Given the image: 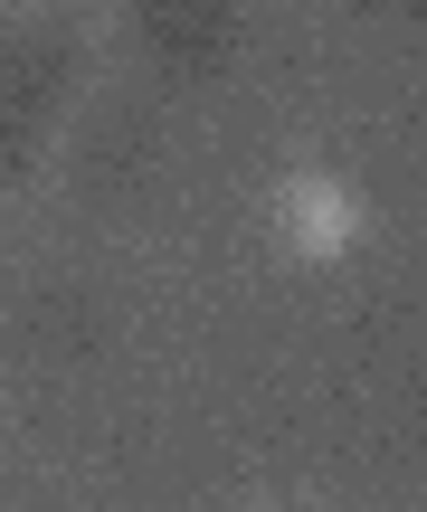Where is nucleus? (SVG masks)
Masks as SVG:
<instances>
[{
    "label": "nucleus",
    "mask_w": 427,
    "mask_h": 512,
    "mask_svg": "<svg viewBox=\"0 0 427 512\" xmlns=\"http://www.w3.org/2000/svg\"><path fill=\"white\" fill-rule=\"evenodd\" d=\"M276 238L295 266H342L361 238H371V209L342 171H285L276 181Z\"/></svg>",
    "instance_id": "obj_1"
}]
</instances>
